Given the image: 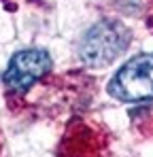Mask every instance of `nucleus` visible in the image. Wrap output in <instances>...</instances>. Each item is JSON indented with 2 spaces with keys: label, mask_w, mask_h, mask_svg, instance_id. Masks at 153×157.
<instances>
[{
  "label": "nucleus",
  "mask_w": 153,
  "mask_h": 157,
  "mask_svg": "<svg viewBox=\"0 0 153 157\" xmlns=\"http://www.w3.org/2000/svg\"><path fill=\"white\" fill-rule=\"evenodd\" d=\"M130 30L117 19H100L89 28L79 45V55L85 66L104 68L113 64L130 45Z\"/></svg>",
  "instance_id": "1"
},
{
  "label": "nucleus",
  "mask_w": 153,
  "mask_h": 157,
  "mask_svg": "<svg viewBox=\"0 0 153 157\" xmlns=\"http://www.w3.org/2000/svg\"><path fill=\"white\" fill-rule=\"evenodd\" d=\"M108 91L121 102L153 100V53H140L126 62L113 77Z\"/></svg>",
  "instance_id": "2"
},
{
  "label": "nucleus",
  "mask_w": 153,
  "mask_h": 157,
  "mask_svg": "<svg viewBox=\"0 0 153 157\" xmlns=\"http://www.w3.org/2000/svg\"><path fill=\"white\" fill-rule=\"evenodd\" d=\"M51 68V55L45 49H24L17 51L4 75H2V83L11 89V91H28L36 81L45 77Z\"/></svg>",
  "instance_id": "3"
}]
</instances>
